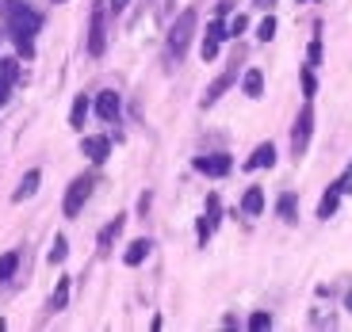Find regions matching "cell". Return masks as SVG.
Segmentation results:
<instances>
[{"label": "cell", "instance_id": "cell-3", "mask_svg": "<svg viewBox=\"0 0 352 332\" xmlns=\"http://www.w3.org/2000/svg\"><path fill=\"white\" fill-rule=\"evenodd\" d=\"M92 187H96V176L92 172H85V176H77L69 184V191H65V218H77L80 210H85V202H88V195H92Z\"/></svg>", "mask_w": 352, "mask_h": 332}, {"label": "cell", "instance_id": "cell-12", "mask_svg": "<svg viewBox=\"0 0 352 332\" xmlns=\"http://www.w3.org/2000/svg\"><path fill=\"white\" fill-rule=\"evenodd\" d=\"M123 226H126V218H123V214H115V222H107V226L100 229V241H96V245H100V256L111 252V241L123 233Z\"/></svg>", "mask_w": 352, "mask_h": 332}, {"label": "cell", "instance_id": "cell-26", "mask_svg": "<svg viewBox=\"0 0 352 332\" xmlns=\"http://www.w3.org/2000/svg\"><path fill=\"white\" fill-rule=\"evenodd\" d=\"M333 187H337V191H341V195H349V191H352V165H349V168H344V172H341V180H337Z\"/></svg>", "mask_w": 352, "mask_h": 332}, {"label": "cell", "instance_id": "cell-8", "mask_svg": "<svg viewBox=\"0 0 352 332\" xmlns=\"http://www.w3.org/2000/svg\"><path fill=\"white\" fill-rule=\"evenodd\" d=\"M19 80V62H12V58H0V107L8 104V92L12 84Z\"/></svg>", "mask_w": 352, "mask_h": 332}, {"label": "cell", "instance_id": "cell-22", "mask_svg": "<svg viewBox=\"0 0 352 332\" xmlns=\"http://www.w3.org/2000/svg\"><path fill=\"white\" fill-rule=\"evenodd\" d=\"M16 268H19V252H4V256H0V283H8L12 275H16Z\"/></svg>", "mask_w": 352, "mask_h": 332}, {"label": "cell", "instance_id": "cell-34", "mask_svg": "<svg viewBox=\"0 0 352 332\" xmlns=\"http://www.w3.org/2000/svg\"><path fill=\"white\" fill-rule=\"evenodd\" d=\"M54 4H65V0H54Z\"/></svg>", "mask_w": 352, "mask_h": 332}, {"label": "cell", "instance_id": "cell-7", "mask_svg": "<svg viewBox=\"0 0 352 332\" xmlns=\"http://www.w3.org/2000/svg\"><path fill=\"white\" fill-rule=\"evenodd\" d=\"M195 168H199L203 176H226L230 168H234V161H230L226 153H211V157H195Z\"/></svg>", "mask_w": 352, "mask_h": 332}, {"label": "cell", "instance_id": "cell-31", "mask_svg": "<svg viewBox=\"0 0 352 332\" xmlns=\"http://www.w3.org/2000/svg\"><path fill=\"white\" fill-rule=\"evenodd\" d=\"M126 4H131V0H111V12H123Z\"/></svg>", "mask_w": 352, "mask_h": 332}, {"label": "cell", "instance_id": "cell-1", "mask_svg": "<svg viewBox=\"0 0 352 332\" xmlns=\"http://www.w3.org/2000/svg\"><path fill=\"white\" fill-rule=\"evenodd\" d=\"M43 27V16L38 12H31L27 4H8V31H12V38H16V46L23 50V58H31L35 54V31Z\"/></svg>", "mask_w": 352, "mask_h": 332}, {"label": "cell", "instance_id": "cell-16", "mask_svg": "<svg viewBox=\"0 0 352 332\" xmlns=\"http://www.w3.org/2000/svg\"><path fill=\"white\" fill-rule=\"evenodd\" d=\"M337 202H341V191L329 184V191L322 195V202H318V218H326V222H329V218L337 214Z\"/></svg>", "mask_w": 352, "mask_h": 332}, {"label": "cell", "instance_id": "cell-13", "mask_svg": "<svg viewBox=\"0 0 352 332\" xmlns=\"http://www.w3.org/2000/svg\"><path fill=\"white\" fill-rule=\"evenodd\" d=\"M276 165V145L272 141H261V145L253 149V157L245 161V168H272Z\"/></svg>", "mask_w": 352, "mask_h": 332}, {"label": "cell", "instance_id": "cell-27", "mask_svg": "<svg viewBox=\"0 0 352 332\" xmlns=\"http://www.w3.org/2000/svg\"><path fill=\"white\" fill-rule=\"evenodd\" d=\"M268 324H272V317H268V313H253V317H249V329H253V332L268 329Z\"/></svg>", "mask_w": 352, "mask_h": 332}, {"label": "cell", "instance_id": "cell-28", "mask_svg": "<svg viewBox=\"0 0 352 332\" xmlns=\"http://www.w3.org/2000/svg\"><path fill=\"white\" fill-rule=\"evenodd\" d=\"M245 16H234V19H230V27H226V35H241V31H245Z\"/></svg>", "mask_w": 352, "mask_h": 332}, {"label": "cell", "instance_id": "cell-24", "mask_svg": "<svg viewBox=\"0 0 352 332\" xmlns=\"http://www.w3.org/2000/svg\"><path fill=\"white\" fill-rule=\"evenodd\" d=\"M280 218L295 222V195H280Z\"/></svg>", "mask_w": 352, "mask_h": 332}, {"label": "cell", "instance_id": "cell-2", "mask_svg": "<svg viewBox=\"0 0 352 332\" xmlns=\"http://www.w3.org/2000/svg\"><path fill=\"white\" fill-rule=\"evenodd\" d=\"M195 23H199V16H195V8H188V12H180V16H176V23H173V27H168L165 54H168V62H173V65L184 62L188 43H192V35H195Z\"/></svg>", "mask_w": 352, "mask_h": 332}, {"label": "cell", "instance_id": "cell-11", "mask_svg": "<svg viewBox=\"0 0 352 332\" xmlns=\"http://www.w3.org/2000/svg\"><path fill=\"white\" fill-rule=\"evenodd\" d=\"M214 226H219V195L207 199V214L199 218V241H203V245H207V237L214 233Z\"/></svg>", "mask_w": 352, "mask_h": 332}, {"label": "cell", "instance_id": "cell-33", "mask_svg": "<svg viewBox=\"0 0 352 332\" xmlns=\"http://www.w3.org/2000/svg\"><path fill=\"white\" fill-rule=\"evenodd\" d=\"M349 309H352V294H349Z\"/></svg>", "mask_w": 352, "mask_h": 332}, {"label": "cell", "instance_id": "cell-20", "mask_svg": "<svg viewBox=\"0 0 352 332\" xmlns=\"http://www.w3.org/2000/svg\"><path fill=\"white\" fill-rule=\"evenodd\" d=\"M85 115H88V99L77 96V99H73V111H69V126H73V130H85Z\"/></svg>", "mask_w": 352, "mask_h": 332}, {"label": "cell", "instance_id": "cell-25", "mask_svg": "<svg viewBox=\"0 0 352 332\" xmlns=\"http://www.w3.org/2000/svg\"><path fill=\"white\" fill-rule=\"evenodd\" d=\"M256 38H261V43H268V38H276V19H272V16H268L261 27H256Z\"/></svg>", "mask_w": 352, "mask_h": 332}, {"label": "cell", "instance_id": "cell-19", "mask_svg": "<svg viewBox=\"0 0 352 332\" xmlns=\"http://www.w3.org/2000/svg\"><path fill=\"white\" fill-rule=\"evenodd\" d=\"M241 88H245V96L261 99V92H264V77H261V69H249L245 77H241Z\"/></svg>", "mask_w": 352, "mask_h": 332}, {"label": "cell", "instance_id": "cell-5", "mask_svg": "<svg viewBox=\"0 0 352 332\" xmlns=\"http://www.w3.org/2000/svg\"><path fill=\"white\" fill-rule=\"evenodd\" d=\"M104 46H107V31H104V8H92V23H88V54L92 58H100L104 54Z\"/></svg>", "mask_w": 352, "mask_h": 332}, {"label": "cell", "instance_id": "cell-4", "mask_svg": "<svg viewBox=\"0 0 352 332\" xmlns=\"http://www.w3.org/2000/svg\"><path fill=\"white\" fill-rule=\"evenodd\" d=\"M310 134H314V107H310V99H307L302 111H299V119H295V126H291V153H295V161L307 153Z\"/></svg>", "mask_w": 352, "mask_h": 332}, {"label": "cell", "instance_id": "cell-15", "mask_svg": "<svg viewBox=\"0 0 352 332\" xmlns=\"http://www.w3.org/2000/svg\"><path fill=\"white\" fill-rule=\"evenodd\" d=\"M38 180H43V172H38V168H31V172L23 176V184L16 187V195H12V199L16 202H23V199H31V195L38 191Z\"/></svg>", "mask_w": 352, "mask_h": 332}, {"label": "cell", "instance_id": "cell-21", "mask_svg": "<svg viewBox=\"0 0 352 332\" xmlns=\"http://www.w3.org/2000/svg\"><path fill=\"white\" fill-rule=\"evenodd\" d=\"M65 302H69V275H62V279H58V290H54V302H50V309L58 313V309H65Z\"/></svg>", "mask_w": 352, "mask_h": 332}, {"label": "cell", "instance_id": "cell-32", "mask_svg": "<svg viewBox=\"0 0 352 332\" xmlns=\"http://www.w3.org/2000/svg\"><path fill=\"white\" fill-rule=\"evenodd\" d=\"M276 0H256V8H272Z\"/></svg>", "mask_w": 352, "mask_h": 332}, {"label": "cell", "instance_id": "cell-14", "mask_svg": "<svg viewBox=\"0 0 352 332\" xmlns=\"http://www.w3.org/2000/svg\"><path fill=\"white\" fill-rule=\"evenodd\" d=\"M96 115L104 119V123H115V119H119V96H115V92H100L96 96Z\"/></svg>", "mask_w": 352, "mask_h": 332}, {"label": "cell", "instance_id": "cell-6", "mask_svg": "<svg viewBox=\"0 0 352 332\" xmlns=\"http://www.w3.org/2000/svg\"><path fill=\"white\" fill-rule=\"evenodd\" d=\"M234 80H238V54H234V62L226 65V73H222V77L214 80L211 88H207V96H203V107H214V104H219V96L226 92L230 84H234Z\"/></svg>", "mask_w": 352, "mask_h": 332}, {"label": "cell", "instance_id": "cell-29", "mask_svg": "<svg viewBox=\"0 0 352 332\" xmlns=\"http://www.w3.org/2000/svg\"><path fill=\"white\" fill-rule=\"evenodd\" d=\"M314 88H318V84H314V73H310V69H302V92H307V99L314 96Z\"/></svg>", "mask_w": 352, "mask_h": 332}, {"label": "cell", "instance_id": "cell-23", "mask_svg": "<svg viewBox=\"0 0 352 332\" xmlns=\"http://www.w3.org/2000/svg\"><path fill=\"white\" fill-rule=\"evenodd\" d=\"M65 252H69V245H65V237L58 233V237H54V248H50V263H62Z\"/></svg>", "mask_w": 352, "mask_h": 332}, {"label": "cell", "instance_id": "cell-10", "mask_svg": "<svg viewBox=\"0 0 352 332\" xmlns=\"http://www.w3.org/2000/svg\"><path fill=\"white\" fill-rule=\"evenodd\" d=\"M80 153H85L88 161H96V165H104L107 153H111V141L107 138H85L80 141Z\"/></svg>", "mask_w": 352, "mask_h": 332}, {"label": "cell", "instance_id": "cell-30", "mask_svg": "<svg viewBox=\"0 0 352 332\" xmlns=\"http://www.w3.org/2000/svg\"><path fill=\"white\" fill-rule=\"evenodd\" d=\"M318 58H322V38H314V43H310V65H318Z\"/></svg>", "mask_w": 352, "mask_h": 332}, {"label": "cell", "instance_id": "cell-9", "mask_svg": "<svg viewBox=\"0 0 352 332\" xmlns=\"http://www.w3.org/2000/svg\"><path fill=\"white\" fill-rule=\"evenodd\" d=\"M222 38H226V27H222V19H214V23L207 27V35H203V62H211L214 54H219Z\"/></svg>", "mask_w": 352, "mask_h": 332}, {"label": "cell", "instance_id": "cell-17", "mask_svg": "<svg viewBox=\"0 0 352 332\" xmlns=\"http://www.w3.org/2000/svg\"><path fill=\"white\" fill-rule=\"evenodd\" d=\"M150 241H146V237H138V241H131V248H126V256H123V260L126 263H131V268H138V263L142 260H146V256H150Z\"/></svg>", "mask_w": 352, "mask_h": 332}, {"label": "cell", "instance_id": "cell-18", "mask_svg": "<svg viewBox=\"0 0 352 332\" xmlns=\"http://www.w3.org/2000/svg\"><path fill=\"white\" fill-rule=\"evenodd\" d=\"M241 210H245L249 218H256V214H261V210H264V191H261V187H249L245 199H241Z\"/></svg>", "mask_w": 352, "mask_h": 332}]
</instances>
